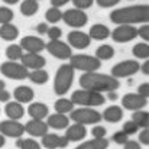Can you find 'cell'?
<instances>
[{"mask_svg":"<svg viewBox=\"0 0 149 149\" xmlns=\"http://www.w3.org/2000/svg\"><path fill=\"white\" fill-rule=\"evenodd\" d=\"M110 20L116 25H138L148 23L149 6L148 4H135L116 9L110 13Z\"/></svg>","mask_w":149,"mask_h":149,"instance_id":"cell-1","label":"cell"},{"mask_svg":"<svg viewBox=\"0 0 149 149\" xmlns=\"http://www.w3.org/2000/svg\"><path fill=\"white\" fill-rule=\"evenodd\" d=\"M80 86L84 90L107 93V91H116L120 87V83L119 78H114L113 75L91 71V72H83V75L80 77Z\"/></svg>","mask_w":149,"mask_h":149,"instance_id":"cell-2","label":"cell"},{"mask_svg":"<svg viewBox=\"0 0 149 149\" xmlns=\"http://www.w3.org/2000/svg\"><path fill=\"white\" fill-rule=\"evenodd\" d=\"M74 68L70 64H62L55 74L54 78V91L56 96H65L72 86L74 81Z\"/></svg>","mask_w":149,"mask_h":149,"instance_id":"cell-3","label":"cell"},{"mask_svg":"<svg viewBox=\"0 0 149 149\" xmlns=\"http://www.w3.org/2000/svg\"><path fill=\"white\" fill-rule=\"evenodd\" d=\"M71 101L80 107H97L103 106L106 103V97L97 93V91H91V90H77L71 94Z\"/></svg>","mask_w":149,"mask_h":149,"instance_id":"cell-4","label":"cell"},{"mask_svg":"<svg viewBox=\"0 0 149 149\" xmlns=\"http://www.w3.org/2000/svg\"><path fill=\"white\" fill-rule=\"evenodd\" d=\"M70 119L74 123H80V125H97L100 123L101 119V113L97 111L94 107H78V109H72L70 111Z\"/></svg>","mask_w":149,"mask_h":149,"instance_id":"cell-5","label":"cell"},{"mask_svg":"<svg viewBox=\"0 0 149 149\" xmlns=\"http://www.w3.org/2000/svg\"><path fill=\"white\" fill-rule=\"evenodd\" d=\"M68 64H70L74 70L83 71V72L97 71L100 67H101V61H100L99 58H96V56H93V55H87V54L71 55Z\"/></svg>","mask_w":149,"mask_h":149,"instance_id":"cell-6","label":"cell"},{"mask_svg":"<svg viewBox=\"0 0 149 149\" xmlns=\"http://www.w3.org/2000/svg\"><path fill=\"white\" fill-rule=\"evenodd\" d=\"M0 72L10 80H26L29 70L17 61H6L0 65Z\"/></svg>","mask_w":149,"mask_h":149,"instance_id":"cell-7","label":"cell"},{"mask_svg":"<svg viewBox=\"0 0 149 149\" xmlns=\"http://www.w3.org/2000/svg\"><path fill=\"white\" fill-rule=\"evenodd\" d=\"M65 22V25H68L70 28H74V29H80L83 26L87 25L88 22V16L84 10L81 9H68L65 12H62V19Z\"/></svg>","mask_w":149,"mask_h":149,"instance_id":"cell-8","label":"cell"},{"mask_svg":"<svg viewBox=\"0 0 149 149\" xmlns=\"http://www.w3.org/2000/svg\"><path fill=\"white\" fill-rule=\"evenodd\" d=\"M110 36L114 42L119 44L130 42L138 36V29L135 28V25H117L113 31H110Z\"/></svg>","mask_w":149,"mask_h":149,"instance_id":"cell-9","label":"cell"},{"mask_svg":"<svg viewBox=\"0 0 149 149\" xmlns=\"http://www.w3.org/2000/svg\"><path fill=\"white\" fill-rule=\"evenodd\" d=\"M45 49L48 51L52 56L62 59V61L70 59V56L72 55V48L61 39H52V41L49 39V42L45 44Z\"/></svg>","mask_w":149,"mask_h":149,"instance_id":"cell-10","label":"cell"},{"mask_svg":"<svg viewBox=\"0 0 149 149\" xmlns=\"http://www.w3.org/2000/svg\"><path fill=\"white\" fill-rule=\"evenodd\" d=\"M139 71V62L135 59H126L122 62H117L111 68V75L114 78H126L130 75H135Z\"/></svg>","mask_w":149,"mask_h":149,"instance_id":"cell-11","label":"cell"},{"mask_svg":"<svg viewBox=\"0 0 149 149\" xmlns=\"http://www.w3.org/2000/svg\"><path fill=\"white\" fill-rule=\"evenodd\" d=\"M0 133L3 136L7 138H22L25 133V126L19 122V120H12V119H6L0 122Z\"/></svg>","mask_w":149,"mask_h":149,"instance_id":"cell-12","label":"cell"},{"mask_svg":"<svg viewBox=\"0 0 149 149\" xmlns=\"http://www.w3.org/2000/svg\"><path fill=\"white\" fill-rule=\"evenodd\" d=\"M67 44L71 47V48H75V49H86L90 47L91 44V39L90 36L86 33V32H81V31H72L68 33L67 36Z\"/></svg>","mask_w":149,"mask_h":149,"instance_id":"cell-13","label":"cell"},{"mask_svg":"<svg viewBox=\"0 0 149 149\" xmlns=\"http://www.w3.org/2000/svg\"><path fill=\"white\" fill-rule=\"evenodd\" d=\"M148 104V99L139 96L138 93H127L123 96L122 99V109L135 111V110H141Z\"/></svg>","mask_w":149,"mask_h":149,"instance_id":"cell-14","label":"cell"},{"mask_svg":"<svg viewBox=\"0 0 149 149\" xmlns=\"http://www.w3.org/2000/svg\"><path fill=\"white\" fill-rule=\"evenodd\" d=\"M20 48L26 52H33V54H41L45 49V42L39 36L28 35L20 39Z\"/></svg>","mask_w":149,"mask_h":149,"instance_id":"cell-15","label":"cell"},{"mask_svg":"<svg viewBox=\"0 0 149 149\" xmlns=\"http://www.w3.org/2000/svg\"><path fill=\"white\" fill-rule=\"evenodd\" d=\"M20 64L23 67H26L28 70H38V68H44L47 64V59L41 55V54H33V52H25L20 56Z\"/></svg>","mask_w":149,"mask_h":149,"instance_id":"cell-16","label":"cell"},{"mask_svg":"<svg viewBox=\"0 0 149 149\" xmlns=\"http://www.w3.org/2000/svg\"><path fill=\"white\" fill-rule=\"evenodd\" d=\"M25 126V132L32 136V138H42L45 133H48V125L44 120H36V119H31L28 123L23 125Z\"/></svg>","mask_w":149,"mask_h":149,"instance_id":"cell-17","label":"cell"},{"mask_svg":"<svg viewBox=\"0 0 149 149\" xmlns=\"http://www.w3.org/2000/svg\"><path fill=\"white\" fill-rule=\"evenodd\" d=\"M41 139H42V146L47 149H64L70 143L65 136H59L55 133H45Z\"/></svg>","mask_w":149,"mask_h":149,"instance_id":"cell-18","label":"cell"},{"mask_svg":"<svg viewBox=\"0 0 149 149\" xmlns=\"http://www.w3.org/2000/svg\"><path fill=\"white\" fill-rule=\"evenodd\" d=\"M64 136L67 138L68 142H80L87 136V127L84 125L74 123V125L67 127V132H65Z\"/></svg>","mask_w":149,"mask_h":149,"instance_id":"cell-19","label":"cell"},{"mask_svg":"<svg viewBox=\"0 0 149 149\" xmlns=\"http://www.w3.org/2000/svg\"><path fill=\"white\" fill-rule=\"evenodd\" d=\"M47 125H48V127L62 130V129H67L70 126V119L62 113H54V114L47 116Z\"/></svg>","mask_w":149,"mask_h":149,"instance_id":"cell-20","label":"cell"},{"mask_svg":"<svg viewBox=\"0 0 149 149\" xmlns=\"http://www.w3.org/2000/svg\"><path fill=\"white\" fill-rule=\"evenodd\" d=\"M4 113H6L7 119L20 120L25 116V107H23V104H20L17 101H7L4 106Z\"/></svg>","mask_w":149,"mask_h":149,"instance_id":"cell-21","label":"cell"},{"mask_svg":"<svg viewBox=\"0 0 149 149\" xmlns=\"http://www.w3.org/2000/svg\"><path fill=\"white\" fill-rule=\"evenodd\" d=\"M13 97H15V101H17L20 104L31 103L33 100V97H35V91L29 86H19V87L15 88Z\"/></svg>","mask_w":149,"mask_h":149,"instance_id":"cell-22","label":"cell"},{"mask_svg":"<svg viewBox=\"0 0 149 149\" xmlns=\"http://www.w3.org/2000/svg\"><path fill=\"white\" fill-rule=\"evenodd\" d=\"M101 119L109 122V123H117L123 119V109L120 106H109L103 113H101Z\"/></svg>","mask_w":149,"mask_h":149,"instance_id":"cell-23","label":"cell"},{"mask_svg":"<svg viewBox=\"0 0 149 149\" xmlns=\"http://www.w3.org/2000/svg\"><path fill=\"white\" fill-rule=\"evenodd\" d=\"M28 113L31 119L44 120L49 114V107L45 103H31V106L28 107Z\"/></svg>","mask_w":149,"mask_h":149,"instance_id":"cell-24","label":"cell"},{"mask_svg":"<svg viewBox=\"0 0 149 149\" xmlns=\"http://www.w3.org/2000/svg\"><path fill=\"white\" fill-rule=\"evenodd\" d=\"M87 35L90 36L91 41L93 39L94 41H104V39H107L110 36V29L106 25H103V23H96V25H93L90 28Z\"/></svg>","mask_w":149,"mask_h":149,"instance_id":"cell-25","label":"cell"},{"mask_svg":"<svg viewBox=\"0 0 149 149\" xmlns=\"http://www.w3.org/2000/svg\"><path fill=\"white\" fill-rule=\"evenodd\" d=\"M17 36H19V29H17V26L13 25L12 22L0 25V38H1L3 41L12 42V41L17 39Z\"/></svg>","mask_w":149,"mask_h":149,"instance_id":"cell-26","label":"cell"},{"mask_svg":"<svg viewBox=\"0 0 149 149\" xmlns=\"http://www.w3.org/2000/svg\"><path fill=\"white\" fill-rule=\"evenodd\" d=\"M28 78H29L33 84L41 86V84L48 83V80H49V74H48V71H45L44 68H38V70H32V71L28 74Z\"/></svg>","mask_w":149,"mask_h":149,"instance_id":"cell-27","label":"cell"},{"mask_svg":"<svg viewBox=\"0 0 149 149\" xmlns=\"http://www.w3.org/2000/svg\"><path fill=\"white\" fill-rule=\"evenodd\" d=\"M109 148V141L106 138H101V139H90V141H86L83 142L81 145H78L75 149H107Z\"/></svg>","mask_w":149,"mask_h":149,"instance_id":"cell-28","label":"cell"},{"mask_svg":"<svg viewBox=\"0 0 149 149\" xmlns=\"http://www.w3.org/2000/svg\"><path fill=\"white\" fill-rule=\"evenodd\" d=\"M38 10H39V3L36 0H23L20 3V13L23 16L31 17V16L36 15Z\"/></svg>","mask_w":149,"mask_h":149,"instance_id":"cell-29","label":"cell"},{"mask_svg":"<svg viewBox=\"0 0 149 149\" xmlns=\"http://www.w3.org/2000/svg\"><path fill=\"white\" fill-rule=\"evenodd\" d=\"M132 120L135 122V125L138 127H142V129L149 127V113L142 110V109L141 110H135L132 113Z\"/></svg>","mask_w":149,"mask_h":149,"instance_id":"cell-30","label":"cell"},{"mask_svg":"<svg viewBox=\"0 0 149 149\" xmlns=\"http://www.w3.org/2000/svg\"><path fill=\"white\" fill-rule=\"evenodd\" d=\"M74 103L71 101L70 99H67V97H59V99L55 101V104H54V109H55V111L56 113H62V114H65V113H70L72 109H74Z\"/></svg>","mask_w":149,"mask_h":149,"instance_id":"cell-31","label":"cell"},{"mask_svg":"<svg viewBox=\"0 0 149 149\" xmlns=\"http://www.w3.org/2000/svg\"><path fill=\"white\" fill-rule=\"evenodd\" d=\"M96 58H99L100 61H107V59H111L114 56V48L111 45H100L99 48L96 49Z\"/></svg>","mask_w":149,"mask_h":149,"instance_id":"cell-32","label":"cell"},{"mask_svg":"<svg viewBox=\"0 0 149 149\" xmlns=\"http://www.w3.org/2000/svg\"><path fill=\"white\" fill-rule=\"evenodd\" d=\"M132 54L139 58V59H148L149 58V44L148 42H141V44H136L133 48H132Z\"/></svg>","mask_w":149,"mask_h":149,"instance_id":"cell-33","label":"cell"},{"mask_svg":"<svg viewBox=\"0 0 149 149\" xmlns=\"http://www.w3.org/2000/svg\"><path fill=\"white\" fill-rule=\"evenodd\" d=\"M16 146L20 149H41V143H39L35 138H28V139L17 138Z\"/></svg>","mask_w":149,"mask_h":149,"instance_id":"cell-34","label":"cell"},{"mask_svg":"<svg viewBox=\"0 0 149 149\" xmlns=\"http://www.w3.org/2000/svg\"><path fill=\"white\" fill-rule=\"evenodd\" d=\"M22 54H23V49L17 44H12L6 48V56L9 58V61H19Z\"/></svg>","mask_w":149,"mask_h":149,"instance_id":"cell-35","label":"cell"},{"mask_svg":"<svg viewBox=\"0 0 149 149\" xmlns=\"http://www.w3.org/2000/svg\"><path fill=\"white\" fill-rule=\"evenodd\" d=\"M45 19H47V22L48 23H52V25H55V23H58L61 19H62V12L59 10V7H51L47 10V13H45Z\"/></svg>","mask_w":149,"mask_h":149,"instance_id":"cell-36","label":"cell"},{"mask_svg":"<svg viewBox=\"0 0 149 149\" xmlns=\"http://www.w3.org/2000/svg\"><path fill=\"white\" fill-rule=\"evenodd\" d=\"M13 17H15V13H13L12 9H9V7H6V6H1V7H0V25L12 22Z\"/></svg>","mask_w":149,"mask_h":149,"instance_id":"cell-37","label":"cell"},{"mask_svg":"<svg viewBox=\"0 0 149 149\" xmlns=\"http://www.w3.org/2000/svg\"><path fill=\"white\" fill-rule=\"evenodd\" d=\"M127 136H130V135H135L138 130H139V127L135 125V122L133 120H127V122H125L123 123V129H122Z\"/></svg>","mask_w":149,"mask_h":149,"instance_id":"cell-38","label":"cell"},{"mask_svg":"<svg viewBox=\"0 0 149 149\" xmlns=\"http://www.w3.org/2000/svg\"><path fill=\"white\" fill-rule=\"evenodd\" d=\"M107 135V129L104 126H100V125H96L93 129H91V136L96 138V139H101V138H106Z\"/></svg>","mask_w":149,"mask_h":149,"instance_id":"cell-39","label":"cell"},{"mask_svg":"<svg viewBox=\"0 0 149 149\" xmlns=\"http://www.w3.org/2000/svg\"><path fill=\"white\" fill-rule=\"evenodd\" d=\"M47 35H48V38H49L51 41L52 39H61L62 29L58 28V26H51V28H48V31H47Z\"/></svg>","mask_w":149,"mask_h":149,"instance_id":"cell-40","label":"cell"},{"mask_svg":"<svg viewBox=\"0 0 149 149\" xmlns=\"http://www.w3.org/2000/svg\"><path fill=\"white\" fill-rule=\"evenodd\" d=\"M111 139H113V142H114V143H117V145H123V143L129 139V136H127L123 130H119V132L113 133Z\"/></svg>","mask_w":149,"mask_h":149,"instance_id":"cell-41","label":"cell"},{"mask_svg":"<svg viewBox=\"0 0 149 149\" xmlns=\"http://www.w3.org/2000/svg\"><path fill=\"white\" fill-rule=\"evenodd\" d=\"M71 1H72L75 9H81V10H86V9L91 7L93 3H94V0H71Z\"/></svg>","mask_w":149,"mask_h":149,"instance_id":"cell-42","label":"cell"},{"mask_svg":"<svg viewBox=\"0 0 149 149\" xmlns=\"http://www.w3.org/2000/svg\"><path fill=\"white\" fill-rule=\"evenodd\" d=\"M138 36H141L143 39V42H149V25L148 23H142V26L138 29Z\"/></svg>","mask_w":149,"mask_h":149,"instance_id":"cell-43","label":"cell"},{"mask_svg":"<svg viewBox=\"0 0 149 149\" xmlns=\"http://www.w3.org/2000/svg\"><path fill=\"white\" fill-rule=\"evenodd\" d=\"M139 143L141 145H145V146H149V129L148 127L142 129V132L139 133Z\"/></svg>","mask_w":149,"mask_h":149,"instance_id":"cell-44","label":"cell"},{"mask_svg":"<svg viewBox=\"0 0 149 149\" xmlns=\"http://www.w3.org/2000/svg\"><path fill=\"white\" fill-rule=\"evenodd\" d=\"M96 3L99 4L100 7L109 9V7H113V6L119 4V3H120V0H96Z\"/></svg>","mask_w":149,"mask_h":149,"instance_id":"cell-45","label":"cell"},{"mask_svg":"<svg viewBox=\"0 0 149 149\" xmlns=\"http://www.w3.org/2000/svg\"><path fill=\"white\" fill-rule=\"evenodd\" d=\"M138 94L145 97V99H149V83H142L139 87H138Z\"/></svg>","mask_w":149,"mask_h":149,"instance_id":"cell-46","label":"cell"},{"mask_svg":"<svg viewBox=\"0 0 149 149\" xmlns=\"http://www.w3.org/2000/svg\"><path fill=\"white\" fill-rule=\"evenodd\" d=\"M123 149H142V148H141V143H139V142L132 141V139H127V141L123 143Z\"/></svg>","mask_w":149,"mask_h":149,"instance_id":"cell-47","label":"cell"},{"mask_svg":"<svg viewBox=\"0 0 149 149\" xmlns=\"http://www.w3.org/2000/svg\"><path fill=\"white\" fill-rule=\"evenodd\" d=\"M48 23L47 22H42V23H39L38 26H36V32L39 33V35H47V31H48Z\"/></svg>","mask_w":149,"mask_h":149,"instance_id":"cell-48","label":"cell"},{"mask_svg":"<svg viewBox=\"0 0 149 149\" xmlns=\"http://www.w3.org/2000/svg\"><path fill=\"white\" fill-rule=\"evenodd\" d=\"M10 100V93L4 88V90H0V101H3V103H7Z\"/></svg>","mask_w":149,"mask_h":149,"instance_id":"cell-49","label":"cell"},{"mask_svg":"<svg viewBox=\"0 0 149 149\" xmlns=\"http://www.w3.org/2000/svg\"><path fill=\"white\" fill-rule=\"evenodd\" d=\"M139 70H141V71H142L146 77H148V75H149V58H148V59H145V62H143L142 65H139Z\"/></svg>","mask_w":149,"mask_h":149,"instance_id":"cell-50","label":"cell"},{"mask_svg":"<svg viewBox=\"0 0 149 149\" xmlns=\"http://www.w3.org/2000/svg\"><path fill=\"white\" fill-rule=\"evenodd\" d=\"M71 0H51V4L54 7H61V6H65L67 3H70Z\"/></svg>","mask_w":149,"mask_h":149,"instance_id":"cell-51","label":"cell"},{"mask_svg":"<svg viewBox=\"0 0 149 149\" xmlns=\"http://www.w3.org/2000/svg\"><path fill=\"white\" fill-rule=\"evenodd\" d=\"M107 99L109 100H116L117 99V93H116V91H107Z\"/></svg>","mask_w":149,"mask_h":149,"instance_id":"cell-52","label":"cell"},{"mask_svg":"<svg viewBox=\"0 0 149 149\" xmlns=\"http://www.w3.org/2000/svg\"><path fill=\"white\" fill-rule=\"evenodd\" d=\"M4 143H6V136H3V135L0 133V148H3Z\"/></svg>","mask_w":149,"mask_h":149,"instance_id":"cell-53","label":"cell"},{"mask_svg":"<svg viewBox=\"0 0 149 149\" xmlns=\"http://www.w3.org/2000/svg\"><path fill=\"white\" fill-rule=\"evenodd\" d=\"M4 3H7V4H16V3H19V0H3Z\"/></svg>","mask_w":149,"mask_h":149,"instance_id":"cell-54","label":"cell"},{"mask_svg":"<svg viewBox=\"0 0 149 149\" xmlns=\"http://www.w3.org/2000/svg\"><path fill=\"white\" fill-rule=\"evenodd\" d=\"M6 88V83L3 80H0V90H4Z\"/></svg>","mask_w":149,"mask_h":149,"instance_id":"cell-55","label":"cell"},{"mask_svg":"<svg viewBox=\"0 0 149 149\" xmlns=\"http://www.w3.org/2000/svg\"><path fill=\"white\" fill-rule=\"evenodd\" d=\"M36 1H41V0H36Z\"/></svg>","mask_w":149,"mask_h":149,"instance_id":"cell-56","label":"cell"}]
</instances>
